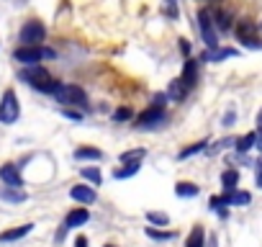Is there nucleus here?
<instances>
[{"instance_id":"obj_19","label":"nucleus","mask_w":262,"mask_h":247,"mask_svg":"<svg viewBox=\"0 0 262 247\" xmlns=\"http://www.w3.org/2000/svg\"><path fill=\"white\" fill-rule=\"evenodd\" d=\"M139 165H142V162H126V168H118V170L113 173V178H116V180H123V178H131V175H134V173L139 170Z\"/></svg>"},{"instance_id":"obj_5","label":"nucleus","mask_w":262,"mask_h":247,"mask_svg":"<svg viewBox=\"0 0 262 247\" xmlns=\"http://www.w3.org/2000/svg\"><path fill=\"white\" fill-rule=\"evenodd\" d=\"M44 36H47V29H44L41 21H26L24 29H21V44L24 47H36V44L44 42Z\"/></svg>"},{"instance_id":"obj_1","label":"nucleus","mask_w":262,"mask_h":247,"mask_svg":"<svg viewBox=\"0 0 262 247\" xmlns=\"http://www.w3.org/2000/svg\"><path fill=\"white\" fill-rule=\"evenodd\" d=\"M21 80L29 83L31 88L41 90V93H54L57 85H59V83H57L44 67H39V65H29L26 70H21Z\"/></svg>"},{"instance_id":"obj_9","label":"nucleus","mask_w":262,"mask_h":247,"mask_svg":"<svg viewBox=\"0 0 262 247\" xmlns=\"http://www.w3.org/2000/svg\"><path fill=\"white\" fill-rule=\"evenodd\" d=\"M0 178H3L6 186H11V188H21V186H24L21 173H18L16 165H3V168H0Z\"/></svg>"},{"instance_id":"obj_10","label":"nucleus","mask_w":262,"mask_h":247,"mask_svg":"<svg viewBox=\"0 0 262 247\" xmlns=\"http://www.w3.org/2000/svg\"><path fill=\"white\" fill-rule=\"evenodd\" d=\"M88 209H75V211H70L67 214V219H64V227L67 229H75V227H82L85 221H88Z\"/></svg>"},{"instance_id":"obj_29","label":"nucleus","mask_w":262,"mask_h":247,"mask_svg":"<svg viewBox=\"0 0 262 247\" xmlns=\"http://www.w3.org/2000/svg\"><path fill=\"white\" fill-rule=\"evenodd\" d=\"M126 118H131V108H116L113 111V121H126Z\"/></svg>"},{"instance_id":"obj_14","label":"nucleus","mask_w":262,"mask_h":247,"mask_svg":"<svg viewBox=\"0 0 262 247\" xmlns=\"http://www.w3.org/2000/svg\"><path fill=\"white\" fill-rule=\"evenodd\" d=\"M29 232H31V224H24V227H18V229H8V232L0 234V242H13V239H21V237H26Z\"/></svg>"},{"instance_id":"obj_7","label":"nucleus","mask_w":262,"mask_h":247,"mask_svg":"<svg viewBox=\"0 0 262 247\" xmlns=\"http://www.w3.org/2000/svg\"><path fill=\"white\" fill-rule=\"evenodd\" d=\"M165 121V106H157V103H152L144 113H139V118H137V123L139 127H157V123H162Z\"/></svg>"},{"instance_id":"obj_34","label":"nucleus","mask_w":262,"mask_h":247,"mask_svg":"<svg viewBox=\"0 0 262 247\" xmlns=\"http://www.w3.org/2000/svg\"><path fill=\"white\" fill-rule=\"evenodd\" d=\"M257 188H262V162H257Z\"/></svg>"},{"instance_id":"obj_8","label":"nucleus","mask_w":262,"mask_h":247,"mask_svg":"<svg viewBox=\"0 0 262 247\" xmlns=\"http://www.w3.org/2000/svg\"><path fill=\"white\" fill-rule=\"evenodd\" d=\"M254 34H257V29H254V24H252V21H242V24L236 26V36H239L247 47H257Z\"/></svg>"},{"instance_id":"obj_6","label":"nucleus","mask_w":262,"mask_h":247,"mask_svg":"<svg viewBox=\"0 0 262 247\" xmlns=\"http://www.w3.org/2000/svg\"><path fill=\"white\" fill-rule=\"evenodd\" d=\"M198 26H201V36L206 42L208 49H216L219 47V36H216V29H213V18L208 11H198Z\"/></svg>"},{"instance_id":"obj_26","label":"nucleus","mask_w":262,"mask_h":247,"mask_svg":"<svg viewBox=\"0 0 262 247\" xmlns=\"http://www.w3.org/2000/svg\"><path fill=\"white\" fill-rule=\"evenodd\" d=\"M147 219H149L152 224H162V227H165V224H170V216H167V214H162V211H149V214H147Z\"/></svg>"},{"instance_id":"obj_28","label":"nucleus","mask_w":262,"mask_h":247,"mask_svg":"<svg viewBox=\"0 0 262 247\" xmlns=\"http://www.w3.org/2000/svg\"><path fill=\"white\" fill-rule=\"evenodd\" d=\"M224 206H226L224 196H216V198H211V209H216V211H219L221 216H226V209H224Z\"/></svg>"},{"instance_id":"obj_35","label":"nucleus","mask_w":262,"mask_h":247,"mask_svg":"<svg viewBox=\"0 0 262 247\" xmlns=\"http://www.w3.org/2000/svg\"><path fill=\"white\" fill-rule=\"evenodd\" d=\"M64 116H70V118H75V121H80V118H82L77 111H64Z\"/></svg>"},{"instance_id":"obj_18","label":"nucleus","mask_w":262,"mask_h":247,"mask_svg":"<svg viewBox=\"0 0 262 247\" xmlns=\"http://www.w3.org/2000/svg\"><path fill=\"white\" fill-rule=\"evenodd\" d=\"M236 183H239V173L236 170H226L224 175H221V186H224V191L229 193V191H234L236 188Z\"/></svg>"},{"instance_id":"obj_22","label":"nucleus","mask_w":262,"mask_h":247,"mask_svg":"<svg viewBox=\"0 0 262 247\" xmlns=\"http://www.w3.org/2000/svg\"><path fill=\"white\" fill-rule=\"evenodd\" d=\"M257 145V134H244L242 139H236V150L239 152H247V150H252Z\"/></svg>"},{"instance_id":"obj_36","label":"nucleus","mask_w":262,"mask_h":247,"mask_svg":"<svg viewBox=\"0 0 262 247\" xmlns=\"http://www.w3.org/2000/svg\"><path fill=\"white\" fill-rule=\"evenodd\" d=\"M75 247H88V239H85V237H77V239H75Z\"/></svg>"},{"instance_id":"obj_13","label":"nucleus","mask_w":262,"mask_h":247,"mask_svg":"<svg viewBox=\"0 0 262 247\" xmlns=\"http://www.w3.org/2000/svg\"><path fill=\"white\" fill-rule=\"evenodd\" d=\"M195 77H198V62H195V59H188V62H185V70H183V77H180V80H183L188 88H193V85H195Z\"/></svg>"},{"instance_id":"obj_33","label":"nucleus","mask_w":262,"mask_h":247,"mask_svg":"<svg viewBox=\"0 0 262 247\" xmlns=\"http://www.w3.org/2000/svg\"><path fill=\"white\" fill-rule=\"evenodd\" d=\"M180 52H183V54H188V52H190V44H188V39H180Z\"/></svg>"},{"instance_id":"obj_17","label":"nucleus","mask_w":262,"mask_h":247,"mask_svg":"<svg viewBox=\"0 0 262 247\" xmlns=\"http://www.w3.org/2000/svg\"><path fill=\"white\" fill-rule=\"evenodd\" d=\"M103 152L100 150H93V147H80L75 150V160H100Z\"/></svg>"},{"instance_id":"obj_24","label":"nucleus","mask_w":262,"mask_h":247,"mask_svg":"<svg viewBox=\"0 0 262 247\" xmlns=\"http://www.w3.org/2000/svg\"><path fill=\"white\" fill-rule=\"evenodd\" d=\"M213 18H216V26H219L221 31H229V29H231V18H229V13L216 11V13H213Z\"/></svg>"},{"instance_id":"obj_4","label":"nucleus","mask_w":262,"mask_h":247,"mask_svg":"<svg viewBox=\"0 0 262 247\" xmlns=\"http://www.w3.org/2000/svg\"><path fill=\"white\" fill-rule=\"evenodd\" d=\"M18 113H21V108H18L16 93H13V90H6V93H3V100H0V123H13V121H18Z\"/></svg>"},{"instance_id":"obj_3","label":"nucleus","mask_w":262,"mask_h":247,"mask_svg":"<svg viewBox=\"0 0 262 247\" xmlns=\"http://www.w3.org/2000/svg\"><path fill=\"white\" fill-rule=\"evenodd\" d=\"M13 57H16V62H21V65H39L44 57L52 59L54 52H52V49H41V44H36V47H21V49H16Z\"/></svg>"},{"instance_id":"obj_23","label":"nucleus","mask_w":262,"mask_h":247,"mask_svg":"<svg viewBox=\"0 0 262 247\" xmlns=\"http://www.w3.org/2000/svg\"><path fill=\"white\" fill-rule=\"evenodd\" d=\"M82 178H88L90 183H95V186H100L103 183V175H100V170L98 168H82V173H80Z\"/></svg>"},{"instance_id":"obj_31","label":"nucleus","mask_w":262,"mask_h":247,"mask_svg":"<svg viewBox=\"0 0 262 247\" xmlns=\"http://www.w3.org/2000/svg\"><path fill=\"white\" fill-rule=\"evenodd\" d=\"M3 198H8V201H24L26 196H24V193L16 188V191H11V193H3Z\"/></svg>"},{"instance_id":"obj_21","label":"nucleus","mask_w":262,"mask_h":247,"mask_svg":"<svg viewBox=\"0 0 262 247\" xmlns=\"http://www.w3.org/2000/svg\"><path fill=\"white\" fill-rule=\"evenodd\" d=\"M144 155H147L144 150H128V152L121 155V162H123V165H126V162H142Z\"/></svg>"},{"instance_id":"obj_32","label":"nucleus","mask_w":262,"mask_h":247,"mask_svg":"<svg viewBox=\"0 0 262 247\" xmlns=\"http://www.w3.org/2000/svg\"><path fill=\"white\" fill-rule=\"evenodd\" d=\"M167 16H178V8H175V0H167Z\"/></svg>"},{"instance_id":"obj_11","label":"nucleus","mask_w":262,"mask_h":247,"mask_svg":"<svg viewBox=\"0 0 262 247\" xmlns=\"http://www.w3.org/2000/svg\"><path fill=\"white\" fill-rule=\"evenodd\" d=\"M70 196H72L75 201H80V203H93V201H95V191L88 188V186H75V188L70 191Z\"/></svg>"},{"instance_id":"obj_37","label":"nucleus","mask_w":262,"mask_h":247,"mask_svg":"<svg viewBox=\"0 0 262 247\" xmlns=\"http://www.w3.org/2000/svg\"><path fill=\"white\" fill-rule=\"evenodd\" d=\"M108 247H113V244H108Z\"/></svg>"},{"instance_id":"obj_20","label":"nucleus","mask_w":262,"mask_h":247,"mask_svg":"<svg viewBox=\"0 0 262 247\" xmlns=\"http://www.w3.org/2000/svg\"><path fill=\"white\" fill-rule=\"evenodd\" d=\"M175 193L180 198H193V196H198V186H193V183H178L175 186Z\"/></svg>"},{"instance_id":"obj_27","label":"nucleus","mask_w":262,"mask_h":247,"mask_svg":"<svg viewBox=\"0 0 262 247\" xmlns=\"http://www.w3.org/2000/svg\"><path fill=\"white\" fill-rule=\"evenodd\" d=\"M206 150V142H198V145H193V147H188V150H183L178 157L183 160V157H190V155H195V152H203Z\"/></svg>"},{"instance_id":"obj_15","label":"nucleus","mask_w":262,"mask_h":247,"mask_svg":"<svg viewBox=\"0 0 262 247\" xmlns=\"http://www.w3.org/2000/svg\"><path fill=\"white\" fill-rule=\"evenodd\" d=\"M185 93H188V85H185L183 80H172V83H170V88H167V95H170L172 100H183V98H185Z\"/></svg>"},{"instance_id":"obj_16","label":"nucleus","mask_w":262,"mask_h":247,"mask_svg":"<svg viewBox=\"0 0 262 247\" xmlns=\"http://www.w3.org/2000/svg\"><path fill=\"white\" fill-rule=\"evenodd\" d=\"M236 52L234 49H211V52H206L201 59H206V62H219V59H226V57H234Z\"/></svg>"},{"instance_id":"obj_2","label":"nucleus","mask_w":262,"mask_h":247,"mask_svg":"<svg viewBox=\"0 0 262 247\" xmlns=\"http://www.w3.org/2000/svg\"><path fill=\"white\" fill-rule=\"evenodd\" d=\"M54 98H57V103H59V106H85V103H88L85 90H82V88H77V85H70V83L57 85Z\"/></svg>"},{"instance_id":"obj_30","label":"nucleus","mask_w":262,"mask_h":247,"mask_svg":"<svg viewBox=\"0 0 262 247\" xmlns=\"http://www.w3.org/2000/svg\"><path fill=\"white\" fill-rule=\"evenodd\" d=\"M147 234L155 237V239H172V232H157V229H152V227L147 229Z\"/></svg>"},{"instance_id":"obj_12","label":"nucleus","mask_w":262,"mask_h":247,"mask_svg":"<svg viewBox=\"0 0 262 247\" xmlns=\"http://www.w3.org/2000/svg\"><path fill=\"white\" fill-rule=\"evenodd\" d=\"M224 201H226V206H247V203H249V193L234 188V191L224 193Z\"/></svg>"},{"instance_id":"obj_25","label":"nucleus","mask_w":262,"mask_h":247,"mask_svg":"<svg viewBox=\"0 0 262 247\" xmlns=\"http://www.w3.org/2000/svg\"><path fill=\"white\" fill-rule=\"evenodd\" d=\"M188 247H203V229H201V227H195V229L190 232V237H188Z\"/></svg>"}]
</instances>
